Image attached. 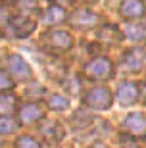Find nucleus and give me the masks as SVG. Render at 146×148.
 <instances>
[{
  "label": "nucleus",
  "instance_id": "obj_1",
  "mask_svg": "<svg viewBox=\"0 0 146 148\" xmlns=\"http://www.w3.org/2000/svg\"><path fill=\"white\" fill-rule=\"evenodd\" d=\"M112 102H114V96L108 87H94L85 94V104L92 110H108Z\"/></svg>",
  "mask_w": 146,
  "mask_h": 148
},
{
  "label": "nucleus",
  "instance_id": "obj_2",
  "mask_svg": "<svg viewBox=\"0 0 146 148\" xmlns=\"http://www.w3.org/2000/svg\"><path fill=\"white\" fill-rule=\"evenodd\" d=\"M85 71H87V75L94 77V79H110L114 75V66H112V62L108 58L98 56V58H94V60H90L87 64Z\"/></svg>",
  "mask_w": 146,
  "mask_h": 148
},
{
  "label": "nucleus",
  "instance_id": "obj_3",
  "mask_svg": "<svg viewBox=\"0 0 146 148\" xmlns=\"http://www.w3.org/2000/svg\"><path fill=\"white\" fill-rule=\"evenodd\" d=\"M125 133H129L131 137H144L146 135V115L141 112H133L123 119L121 123Z\"/></svg>",
  "mask_w": 146,
  "mask_h": 148
},
{
  "label": "nucleus",
  "instance_id": "obj_4",
  "mask_svg": "<svg viewBox=\"0 0 146 148\" xmlns=\"http://www.w3.org/2000/svg\"><path fill=\"white\" fill-rule=\"evenodd\" d=\"M37 29V21L25 16H16L10 19V35L17 38H25Z\"/></svg>",
  "mask_w": 146,
  "mask_h": 148
},
{
  "label": "nucleus",
  "instance_id": "obj_5",
  "mask_svg": "<svg viewBox=\"0 0 146 148\" xmlns=\"http://www.w3.org/2000/svg\"><path fill=\"white\" fill-rule=\"evenodd\" d=\"M125 71H141L146 66V50L144 48H131L121 60Z\"/></svg>",
  "mask_w": 146,
  "mask_h": 148
},
{
  "label": "nucleus",
  "instance_id": "obj_6",
  "mask_svg": "<svg viewBox=\"0 0 146 148\" xmlns=\"http://www.w3.org/2000/svg\"><path fill=\"white\" fill-rule=\"evenodd\" d=\"M46 44L52 46L56 50H69L73 46V37H71L67 31H62V29H54V31H48L46 37H44Z\"/></svg>",
  "mask_w": 146,
  "mask_h": 148
},
{
  "label": "nucleus",
  "instance_id": "obj_7",
  "mask_svg": "<svg viewBox=\"0 0 146 148\" xmlns=\"http://www.w3.org/2000/svg\"><path fill=\"white\" fill-rule=\"evenodd\" d=\"M8 67H10L12 75L16 77V79H31V75H33L29 64L25 62V58L19 56V54H12L10 58H8Z\"/></svg>",
  "mask_w": 146,
  "mask_h": 148
},
{
  "label": "nucleus",
  "instance_id": "obj_8",
  "mask_svg": "<svg viewBox=\"0 0 146 148\" xmlns=\"http://www.w3.org/2000/svg\"><path fill=\"white\" fill-rule=\"evenodd\" d=\"M71 25L75 27H81V29H88V27H94L100 23V16L94 14V12H88V10H77L71 14Z\"/></svg>",
  "mask_w": 146,
  "mask_h": 148
},
{
  "label": "nucleus",
  "instance_id": "obj_9",
  "mask_svg": "<svg viewBox=\"0 0 146 148\" xmlns=\"http://www.w3.org/2000/svg\"><path fill=\"white\" fill-rule=\"evenodd\" d=\"M138 85L136 83H121L117 88V100H119V104L121 106H131V104H135L136 100H138Z\"/></svg>",
  "mask_w": 146,
  "mask_h": 148
},
{
  "label": "nucleus",
  "instance_id": "obj_10",
  "mask_svg": "<svg viewBox=\"0 0 146 148\" xmlns=\"http://www.w3.org/2000/svg\"><path fill=\"white\" fill-rule=\"evenodd\" d=\"M121 16L129 17V19H136V17H142L146 14V6L142 0H123L121 2Z\"/></svg>",
  "mask_w": 146,
  "mask_h": 148
},
{
  "label": "nucleus",
  "instance_id": "obj_11",
  "mask_svg": "<svg viewBox=\"0 0 146 148\" xmlns=\"http://www.w3.org/2000/svg\"><path fill=\"white\" fill-rule=\"evenodd\" d=\"M98 38L106 44H117V42L123 40V33L119 31V27L108 23V25H104V27L98 29Z\"/></svg>",
  "mask_w": 146,
  "mask_h": 148
},
{
  "label": "nucleus",
  "instance_id": "obj_12",
  "mask_svg": "<svg viewBox=\"0 0 146 148\" xmlns=\"http://www.w3.org/2000/svg\"><path fill=\"white\" fill-rule=\"evenodd\" d=\"M19 115H21V121H23V123H35V121H38L44 115V112H42V108H40L38 104L31 102V104H25V106H23L21 112H19Z\"/></svg>",
  "mask_w": 146,
  "mask_h": 148
},
{
  "label": "nucleus",
  "instance_id": "obj_13",
  "mask_svg": "<svg viewBox=\"0 0 146 148\" xmlns=\"http://www.w3.org/2000/svg\"><path fill=\"white\" fill-rule=\"evenodd\" d=\"M40 133H42V137L46 140H50V143H60L64 138V129H62V125H60L58 121H48L46 127L40 129Z\"/></svg>",
  "mask_w": 146,
  "mask_h": 148
},
{
  "label": "nucleus",
  "instance_id": "obj_14",
  "mask_svg": "<svg viewBox=\"0 0 146 148\" xmlns=\"http://www.w3.org/2000/svg\"><path fill=\"white\" fill-rule=\"evenodd\" d=\"M125 37L129 38V40H144L146 38V25L141 21H135V23H127V27H125Z\"/></svg>",
  "mask_w": 146,
  "mask_h": 148
},
{
  "label": "nucleus",
  "instance_id": "obj_15",
  "mask_svg": "<svg viewBox=\"0 0 146 148\" xmlns=\"http://www.w3.org/2000/svg\"><path fill=\"white\" fill-rule=\"evenodd\" d=\"M65 19V10L62 6H50L48 10L44 12L42 16V21L48 23V25H54V23H60Z\"/></svg>",
  "mask_w": 146,
  "mask_h": 148
},
{
  "label": "nucleus",
  "instance_id": "obj_16",
  "mask_svg": "<svg viewBox=\"0 0 146 148\" xmlns=\"http://www.w3.org/2000/svg\"><path fill=\"white\" fill-rule=\"evenodd\" d=\"M16 110V96L12 94H0V114L10 115Z\"/></svg>",
  "mask_w": 146,
  "mask_h": 148
},
{
  "label": "nucleus",
  "instance_id": "obj_17",
  "mask_svg": "<svg viewBox=\"0 0 146 148\" xmlns=\"http://www.w3.org/2000/svg\"><path fill=\"white\" fill-rule=\"evenodd\" d=\"M48 106L56 112H64L69 108V100L65 98V96H62V94H52L48 98Z\"/></svg>",
  "mask_w": 146,
  "mask_h": 148
},
{
  "label": "nucleus",
  "instance_id": "obj_18",
  "mask_svg": "<svg viewBox=\"0 0 146 148\" xmlns=\"http://www.w3.org/2000/svg\"><path fill=\"white\" fill-rule=\"evenodd\" d=\"M16 129H17V123L10 115L0 117V135H12V133H16Z\"/></svg>",
  "mask_w": 146,
  "mask_h": 148
},
{
  "label": "nucleus",
  "instance_id": "obj_19",
  "mask_svg": "<svg viewBox=\"0 0 146 148\" xmlns=\"http://www.w3.org/2000/svg\"><path fill=\"white\" fill-rule=\"evenodd\" d=\"M16 148H42L40 146V143H37L33 137H19L17 138V143H16Z\"/></svg>",
  "mask_w": 146,
  "mask_h": 148
},
{
  "label": "nucleus",
  "instance_id": "obj_20",
  "mask_svg": "<svg viewBox=\"0 0 146 148\" xmlns=\"http://www.w3.org/2000/svg\"><path fill=\"white\" fill-rule=\"evenodd\" d=\"M14 87V81H12V77L8 75L6 71L0 69V90H10Z\"/></svg>",
  "mask_w": 146,
  "mask_h": 148
},
{
  "label": "nucleus",
  "instance_id": "obj_21",
  "mask_svg": "<svg viewBox=\"0 0 146 148\" xmlns=\"http://www.w3.org/2000/svg\"><path fill=\"white\" fill-rule=\"evenodd\" d=\"M12 17H10V8L8 6H0V25L8 23Z\"/></svg>",
  "mask_w": 146,
  "mask_h": 148
},
{
  "label": "nucleus",
  "instance_id": "obj_22",
  "mask_svg": "<svg viewBox=\"0 0 146 148\" xmlns=\"http://www.w3.org/2000/svg\"><path fill=\"white\" fill-rule=\"evenodd\" d=\"M90 148H110V146H108V144H104V143H94Z\"/></svg>",
  "mask_w": 146,
  "mask_h": 148
},
{
  "label": "nucleus",
  "instance_id": "obj_23",
  "mask_svg": "<svg viewBox=\"0 0 146 148\" xmlns=\"http://www.w3.org/2000/svg\"><path fill=\"white\" fill-rule=\"evenodd\" d=\"M125 148H138V146H135V144H131V146H125Z\"/></svg>",
  "mask_w": 146,
  "mask_h": 148
},
{
  "label": "nucleus",
  "instance_id": "obj_24",
  "mask_svg": "<svg viewBox=\"0 0 146 148\" xmlns=\"http://www.w3.org/2000/svg\"><path fill=\"white\" fill-rule=\"evenodd\" d=\"M0 54H2V52H0Z\"/></svg>",
  "mask_w": 146,
  "mask_h": 148
}]
</instances>
